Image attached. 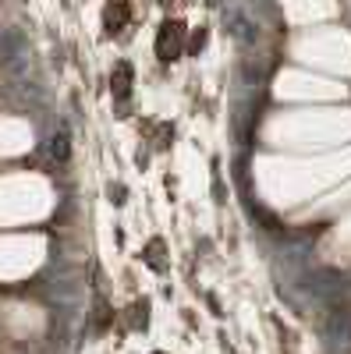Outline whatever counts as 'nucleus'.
Returning <instances> with one entry per match:
<instances>
[{
  "mask_svg": "<svg viewBox=\"0 0 351 354\" xmlns=\"http://www.w3.org/2000/svg\"><path fill=\"white\" fill-rule=\"evenodd\" d=\"M163 241H150V248H145V262L153 266V270H163Z\"/></svg>",
  "mask_w": 351,
  "mask_h": 354,
  "instance_id": "obj_4",
  "label": "nucleus"
},
{
  "mask_svg": "<svg viewBox=\"0 0 351 354\" xmlns=\"http://www.w3.org/2000/svg\"><path fill=\"white\" fill-rule=\"evenodd\" d=\"M156 354H163V351H156Z\"/></svg>",
  "mask_w": 351,
  "mask_h": 354,
  "instance_id": "obj_7",
  "label": "nucleus"
},
{
  "mask_svg": "<svg viewBox=\"0 0 351 354\" xmlns=\"http://www.w3.org/2000/svg\"><path fill=\"white\" fill-rule=\"evenodd\" d=\"M110 88H114L117 100H128V93H132V68H128V64H117V68H114Z\"/></svg>",
  "mask_w": 351,
  "mask_h": 354,
  "instance_id": "obj_3",
  "label": "nucleus"
},
{
  "mask_svg": "<svg viewBox=\"0 0 351 354\" xmlns=\"http://www.w3.org/2000/svg\"><path fill=\"white\" fill-rule=\"evenodd\" d=\"M181 43H185V25L181 21H163L160 36H156V57L160 61H178Z\"/></svg>",
  "mask_w": 351,
  "mask_h": 354,
  "instance_id": "obj_1",
  "label": "nucleus"
},
{
  "mask_svg": "<svg viewBox=\"0 0 351 354\" xmlns=\"http://www.w3.org/2000/svg\"><path fill=\"white\" fill-rule=\"evenodd\" d=\"M107 322H110V312H107V305L100 301V305H96V330H107Z\"/></svg>",
  "mask_w": 351,
  "mask_h": 354,
  "instance_id": "obj_6",
  "label": "nucleus"
},
{
  "mask_svg": "<svg viewBox=\"0 0 351 354\" xmlns=\"http://www.w3.org/2000/svg\"><path fill=\"white\" fill-rule=\"evenodd\" d=\"M145 312H150V301H135L132 305V326H145Z\"/></svg>",
  "mask_w": 351,
  "mask_h": 354,
  "instance_id": "obj_5",
  "label": "nucleus"
},
{
  "mask_svg": "<svg viewBox=\"0 0 351 354\" xmlns=\"http://www.w3.org/2000/svg\"><path fill=\"white\" fill-rule=\"evenodd\" d=\"M132 21V4L128 0H110L107 11H103V25H107V32H121V28Z\"/></svg>",
  "mask_w": 351,
  "mask_h": 354,
  "instance_id": "obj_2",
  "label": "nucleus"
}]
</instances>
